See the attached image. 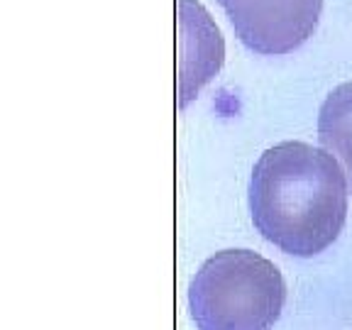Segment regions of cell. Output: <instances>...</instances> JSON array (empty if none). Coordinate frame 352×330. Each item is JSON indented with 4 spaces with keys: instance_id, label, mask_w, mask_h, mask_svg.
<instances>
[{
    "instance_id": "5",
    "label": "cell",
    "mask_w": 352,
    "mask_h": 330,
    "mask_svg": "<svg viewBox=\"0 0 352 330\" xmlns=\"http://www.w3.org/2000/svg\"><path fill=\"white\" fill-rule=\"evenodd\" d=\"M318 140L328 154L342 164L352 188V81L328 94L318 110Z\"/></svg>"
},
{
    "instance_id": "1",
    "label": "cell",
    "mask_w": 352,
    "mask_h": 330,
    "mask_svg": "<svg viewBox=\"0 0 352 330\" xmlns=\"http://www.w3.org/2000/svg\"><path fill=\"white\" fill-rule=\"evenodd\" d=\"M250 213L259 232L294 257H314L338 240L347 218V176L333 154L281 142L250 176Z\"/></svg>"
},
{
    "instance_id": "4",
    "label": "cell",
    "mask_w": 352,
    "mask_h": 330,
    "mask_svg": "<svg viewBox=\"0 0 352 330\" xmlns=\"http://www.w3.org/2000/svg\"><path fill=\"white\" fill-rule=\"evenodd\" d=\"M182 30V108H186L201 86L210 81L223 66L226 42L213 17L198 0H179Z\"/></svg>"
},
{
    "instance_id": "2",
    "label": "cell",
    "mask_w": 352,
    "mask_h": 330,
    "mask_svg": "<svg viewBox=\"0 0 352 330\" xmlns=\"http://www.w3.org/2000/svg\"><path fill=\"white\" fill-rule=\"evenodd\" d=\"M284 301L281 272L252 250L215 252L188 289L198 330H272Z\"/></svg>"
},
{
    "instance_id": "3",
    "label": "cell",
    "mask_w": 352,
    "mask_h": 330,
    "mask_svg": "<svg viewBox=\"0 0 352 330\" xmlns=\"http://www.w3.org/2000/svg\"><path fill=\"white\" fill-rule=\"evenodd\" d=\"M240 42L254 54L298 50L318 28L323 0H218Z\"/></svg>"
}]
</instances>
